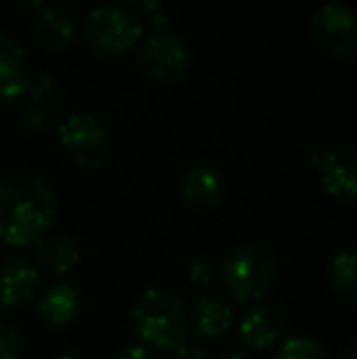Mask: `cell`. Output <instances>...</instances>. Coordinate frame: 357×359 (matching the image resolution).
I'll return each instance as SVG.
<instances>
[{
  "label": "cell",
  "mask_w": 357,
  "mask_h": 359,
  "mask_svg": "<svg viewBox=\"0 0 357 359\" xmlns=\"http://www.w3.org/2000/svg\"><path fill=\"white\" fill-rule=\"evenodd\" d=\"M57 196L37 174H13L0 181V245L29 247L52 227Z\"/></svg>",
  "instance_id": "1"
},
{
  "label": "cell",
  "mask_w": 357,
  "mask_h": 359,
  "mask_svg": "<svg viewBox=\"0 0 357 359\" xmlns=\"http://www.w3.org/2000/svg\"><path fill=\"white\" fill-rule=\"evenodd\" d=\"M133 327L149 352H177L189 340V311L179 293L149 288L135 306Z\"/></svg>",
  "instance_id": "2"
},
{
  "label": "cell",
  "mask_w": 357,
  "mask_h": 359,
  "mask_svg": "<svg viewBox=\"0 0 357 359\" xmlns=\"http://www.w3.org/2000/svg\"><path fill=\"white\" fill-rule=\"evenodd\" d=\"M215 274L220 276L223 291L235 301H260L274 286L276 262L264 247L245 245L230 252Z\"/></svg>",
  "instance_id": "3"
},
{
  "label": "cell",
  "mask_w": 357,
  "mask_h": 359,
  "mask_svg": "<svg viewBox=\"0 0 357 359\" xmlns=\"http://www.w3.org/2000/svg\"><path fill=\"white\" fill-rule=\"evenodd\" d=\"M142 37V25L125 8H95L83 22V42L93 54L120 57L130 52Z\"/></svg>",
  "instance_id": "4"
},
{
  "label": "cell",
  "mask_w": 357,
  "mask_h": 359,
  "mask_svg": "<svg viewBox=\"0 0 357 359\" xmlns=\"http://www.w3.org/2000/svg\"><path fill=\"white\" fill-rule=\"evenodd\" d=\"M57 130L64 151L79 169L95 171L108 164L113 142H110L108 128L98 118L86 113L69 115Z\"/></svg>",
  "instance_id": "5"
},
{
  "label": "cell",
  "mask_w": 357,
  "mask_h": 359,
  "mask_svg": "<svg viewBox=\"0 0 357 359\" xmlns=\"http://www.w3.org/2000/svg\"><path fill=\"white\" fill-rule=\"evenodd\" d=\"M311 39L330 59H345L357 44V22L348 5L325 3L311 20Z\"/></svg>",
  "instance_id": "6"
},
{
  "label": "cell",
  "mask_w": 357,
  "mask_h": 359,
  "mask_svg": "<svg viewBox=\"0 0 357 359\" xmlns=\"http://www.w3.org/2000/svg\"><path fill=\"white\" fill-rule=\"evenodd\" d=\"M140 67L159 83H177L189 72V54L174 34H149L140 49Z\"/></svg>",
  "instance_id": "7"
},
{
  "label": "cell",
  "mask_w": 357,
  "mask_h": 359,
  "mask_svg": "<svg viewBox=\"0 0 357 359\" xmlns=\"http://www.w3.org/2000/svg\"><path fill=\"white\" fill-rule=\"evenodd\" d=\"M39 269L20 255L0 262V306L20 308L37 296Z\"/></svg>",
  "instance_id": "8"
},
{
  "label": "cell",
  "mask_w": 357,
  "mask_h": 359,
  "mask_svg": "<svg viewBox=\"0 0 357 359\" xmlns=\"http://www.w3.org/2000/svg\"><path fill=\"white\" fill-rule=\"evenodd\" d=\"M286 318L276 306L262 303L243 316L238 325V337L248 350H269L284 337Z\"/></svg>",
  "instance_id": "9"
},
{
  "label": "cell",
  "mask_w": 357,
  "mask_h": 359,
  "mask_svg": "<svg viewBox=\"0 0 357 359\" xmlns=\"http://www.w3.org/2000/svg\"><path fill=\"white\" fill-rule=\"evenodd\" d=\"M179 194L191 208L210 210L223 198V179L210 164H191L181 174Z\"/></svg>",
  "instance_id": "10"
},
{
  "label": "cell",
  "mask_w": 357,
  "mask_h": 359,
  "mask_svg": "<svg viewBox=\"0 0 357 359\" xmlns=\"http://www.w3.org/2000/svg\"><path fill=\"white\" fill-rule=\"evenodd\" d=\"M321 184L325 194L338 201H353L357 196V161L350 149H330L321 159Z\"/></svg>",
  "instance_id": "11"
},
{
  "label": "cell",
  "mask_w": 357,
  "mask_h": 359,
  "mask_svg": "<svg viewBox=\"0 0 357 359\" xmlns=\"http://www.w3.org/2000/svg\"><path fill=\"white\" fill-rule=\"evenodd\" d=\"M29 88L25 49L15 39L0 34V103H13Z\"/></svg>",
  "instance_id": "12"
},
{
  "label": "cell",
  "mask_w": 357,
  "mask_h": 359,
  "mask_svg": "<svg viewBox=\"0 0 357 359\" xmlns=\"http://www.w3.org/2000/svg\"><path fill=\"white\" fill-rule=\"evenodd\" d=\"M233 308L218 296H201L189 311V330L203 340H220L233 327Z\"/></svg>",
  "instance_id": "13"
},
{
  "label": "cell",
  "mask_w": 357,
  "mask_h": 359,
  "mask_svg": "<svg viewBox=\"0 0 357 359\" xmlns=\"http://www.w3.org/2000/svg\"><path fill=\"white\" fill-rule=\"evenodd\" d=\"M32 247L37 264L49 274H69L81 259V250H79L76 240L64 235V232H44Z\"/></svg>",
  "instance_id": "14"
},
{
  "label": "cell",
  "mask_w": 357,
  "mask_h": 359,
  "mask_svg": "<svg viewBox=\"0 0 357 359\" xmlns=\"http://www.w3.org/2000/svg\"><path fill=\"white\" fill-rule=\"evenodd\" d=\"M34 37L42 47L52 49V52H64L76 42V22L74 18L62 8H44L42 13L34 18Z\"/></svg>",
  "instance_id": "15"
},
{
  "label": "cell",
  "mask_w": 357,
  "mask_h": 359,
  "mask_svg": "<svg viewBox=\"0 0 357 359\" xmlns=\"http://www.w3.org/2000/svg\"><path fill=\"white\" fill-rule=\"evenodd\" d=\"M81 308L79 291L72 284H54L39 296V313L42 320L54 327H64L76 318Z\"/></svg>",
  "instance_id": "16"
},
{
  "label": "cell",
  "mask_w": 357,
  "mask_h": 359,
  "mask_svg": "<svg viewBox=\"0 0 357 359\" xmlns=\"http://www.w3.org/2000/svg\"><path fill=\"white\" fill-rule=\"evenodd\" d=\"M25 125L32 133H52L54 128H59L57 110L52 105V93L42 90V81H37V86L32 88V103L25 110Z\"/></svg>",
  "instance_id": "17"
},
{
  "label": "cell",
  "mask_w": 357,
  "mask_h": 359,
  "mask_svg": "<svg viewBox=\"0 0 357 359\" xmlns=\"http://www.w3.org/2000/svg\"><path fill=\"white\" fill-rule=\"evenodd\" d=\"M355 264H357V255L353 250H345L333 257L330 269H328L330 286H333V291L338 293V296H343L345 301H353L355 291H357Z\"/></svg>",
  "instance_id": "18"
},
{
  "label": "cell",
  "mask_w": 357,
  "mask_h": 359,
  "mask_svg": "<svg viewBox=\"0 0 357 359\" xmlns=\"http://www.w3.org/2000/svg\"><path fill=\"white\" fill-rule=\"evenodd\" d=\"M276 359H330V352L311 337H289L281 342Z\"/></svg>",
  "instance_id": "19"
},
{
  "label": "cell",
  "mask_w": 357,
  "mask_h": 359,
  "mask_svg": "<svg viewBox=\"0 0 357 359\" xmlns=\"http://www.w3.org/2000/svg\"><path fill=\"white\" fill-rule=\"evenodd\" d=\"M22 355V335L15 325L0 320V359H20Z\"/></svg>",
  "instance_id": "20"
},
{
  "label": "cell",
  "mask_w": 357,
  "mask_h": 359,
  "mask_svg": "<svg viewBox=\"0 0 357 359\" xmlns=\"http://www.w3.org/2000/svg\"><path fill=\"white\" fill-rule=\"evenodd\" d=\"M215 271H218V266L208 257H194L189 262V279L194 284H210L215 279Z\"/></svg>",
  "instance_id": "21"
},
{
  "label": "cell",
  "mask_w": 357,
  "mask_h": 359,
  "mask_svg": "<svg viewBox=\"0 0 357 359\" xmlns=\"http://www.w3.org/2000/svg\"><path fill=\"white\" fill-rule=\"evenodd\" d=\"M110 359H157V355L149 352L147 347H142V345H130V347L118 350Z\"/></svg>",
  "instance_id": "22"
},
{
  "label": "cell",
  "mask_w": 357,
  "mask_h": 359,
  "mask_svg": "<svg viewBox=\"0 0 357 359\" xmlns=\"http://www.w3.org/2000/svg\"><path fill=\"white\" fill-rule=\"evenodd\" d=\"M172 359H210L208 352L203 347H196V345H184L179 347L177 352H172Z\"/></svg>",
  "instance_id": "23"
},
{
  "label": "cell",
  "mask_w": 357,
  "mask_h": 359,
  "mask_svg": "<svg viewBox=\"0 0 357 359\" xmlns=\"http://www.w3.org/2000/svg\"><path fill=\"white\" fill-rule=\"evenodd\" d=\"M159 0H128V13H133L135 18L142 13H152V10H157Z\"/></svg>",
  "instance_id": "24"
},
{
  "label": "cell",
  "mask_w": 357,
  "mask_h": 359,
  "mask_svg": "<svg viewBox=\"0 0 357 359\" xmlns=\"http://www.w3.org/2000/svg\"><path fill=\"white\" fill-rule=\"evenodd\" d=\"M340 359H357V347L355 345H348V347H345L343 355H340Z\"/></svg>",
  "instance_id": "25"
},
{
  "label": "cell",
  "mask_w": 357,
  "mask_h": 359,
  "mask_svg": "<svg viewBox=\"0 0 357 359\" xmlns=\"http://www.w3.org/2000/svg\"><path fill=\"white\" fill-rule=\"evenodd\" d=\"M22 8H42L44 5V0H18Z\"/></svg>",
  "instance_id": "26"
},
{
  "label": "cell",
  "mask_w": 357,
  "mask_h": 359,
  "mask_svg": "<svg viewBox=\"0 0 357 359\" xmlns=\"http://www.w3.org/2000/svg\"><path fill=\"white\" fill-rule=\"evenodd\" d=\"M228 359H252V357L245 355V352H233V355H230Z\"/></svg>",
  "instance_id": "27"
},
{
  "label": "cell",
  "mask_w": 357,
  "mask_h": 359,
  "mask_svg": "<svg viewBox=\"0 0 357 359\" xmlns=\"http://www.w3.org/2000/svg\"><path fill=\"white\" fill-rule=\"evenodd\" d=\"M62 359H76V357H62Z\"/></svg>",
  "instance_id": "28"
},
{
  "label": "cell",
  "mask_w": 357,
  "mask_h": 359,
  "mask_svg": "<svg viewBox=\"0 0 357 359\" xmlns=\"http://www.w3.org/2000/svg\"><path fill=\"white\" fill-rule=\"evenodd\" d=\"M323 3H330V0H323Z\"/></svg>",
  "instance_id": "29"
}]
</instances>
